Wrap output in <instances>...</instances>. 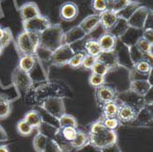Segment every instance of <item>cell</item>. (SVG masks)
Segmentation results:
<instances>
[{"mask_svg": "<svg viewBox=\"0 0 153 152\" xmlns=\"http://www.w3.org/2000/svg\"><path fill=\"white\" fill-rule=\"evenodd\" d=\"M11 40H12V32L8 27H6V29H4V34L1 39H0V46L3 49L6 48L11 42Z\"/></svg>", "mask_w": 153, "mask_h": 152, "instance_id": "obj_42", "label": "cell"}, {"mask_svg": "<svg viewBox=\"0 0 153 152\" xmlns=\"http://www.w3.org/2000/svg\"><path fill=\"white\" fill-rule=\"evenodd\" d=\"M100 25V16L99 14H93V15H89L86 18L83 19L79 26L81 29L85 32L86 35L91 33L95 27Z\"/></svg>", "mask_w": 153, "mask_h": 152, "instance_id": "obj_20", "label": "cell"}, {"mask_svg": "<svg viewBox=\"0 0 153 152\" xmlns=\"http://www.w3.org/2000/svg\"><path fill=\"white\" fill-rule=\"evenodd\" d=\"M134 123L140 127L150 126L152 124V105H143L137 111Z\"/></svg>", "mask_w": 153, "mask_h": 152, "instance_id": "obj_13", "label": "cell"}, {"mask_svg": "<svg viewBox=\"0 0 153 152\" xmlns=\"http://www.w3.org/2000/svg\"><path fill=\"white\" fill-rule=\"evenodd\" d=\"M128 29H129V26L128 24V21L122 19H118L115 26L109 30V32L112 35H114L117 39H120L128 31Z\"/></svg>", "mask_w": 153, "mask_h": 152, "instance_id": "obj_26", "label": "cell"}, {"mask_svg": "<svg viewBox=\"0 0 153 152\" xmlns=\"http://www.w3.org/2000/svg\"><path fill=\"white\" fill-rule=\"evenodd\" d=\"M105 76H102L99 74H95V73H91L89 77V84L91 86L97 88L103 85H105Z\"/></svg>", "mask_w": 153, "mask_h": 152, "instance_id": "obj_40", "label": "cell"}, {"mask_svg": "<svg viewBox=\"0 0 153 152\" xmlns=\"http://www.w3.org/2000/svg\"><path fill=\"white\" fill-rule=\"evenodd\" d=\"M142 0H128L129 3H135V4H140Z\"/></svg>", "mask_w": 153, "mask_h": 152, "instance_id": "obj_50", "label": "cell"}, {"mask_svg": "<svg viewBox=\"0 0 153 152\" xmlns=\"http://www.w3.org/2000/svg\"><path fill=\"white\" fill-rule=\"evenodd\" d=\"M39 106L49 116L55 119H59L65 112V105L62 97H49L40 102Z\"/></svg>", "mask_w": 153, "mask_h": 152, "instance_id": "obj_5", "label": "cell"}, {"mask_svg": "<svg viewBox=\"0 0 153 152\" xmlns=\"http://www.w3.org/2000/svg\"><path fill=\"white\" fill-rule=\"evenodd\" d=\"M88 135H89V145L100 150L117 143V139H118V136L116 131L109 130L106 128L95 134L88 133Z\"/></svg>", "mask_w": 153, "mask_h": 152, "instance_id": "obj_4", "label": "cell"}, {"mask_svg": "<svg viewBox=\"0 0 153 152\" xmlns=\"http://www.w3.org/2000/svg\"><path fill=\"white\" fill-rule=\"evenodd\" d=\"M3 34H4V29H2V27H0V39H1V38H2V36H3Z\"/></svg>", "mask_w": 153, "mask_h": 152, "instance_id": "obj_51", "label": "cell"}, {"mask_svg": "<svg viewBox=\"0 0 153 152\" xmlns=\"http://www.w3.org/2000/svg\"><path fill=\"white\" fill-rule=\"evenodd\" d=\"M140 6V4H135V3H128L126 7H123L121 10L117 12V16L118 19H122L125 20H128L131 16L132 14L135 12V10Z\"/></svg>", "mask_w": 153, "mask_h": 152, "instance_id": "obj_30", "label": "cell"}, {"mask_svg": "<svg viewBox=\"0 0 153 152\" xmlns=\"http://www.w3.org/2000/svg\"><path fill=\"white\" fill-rule=\"evenodd\" d=\"M4 144H5L4 141H0V146H1V145H4Z\"/></svg>", "mask_w": 153, "mask_h": 152, "instance_id": "obj_54", "label": "cell"}, {"mask_svg": "<svg viewBox=\"0 0 153 152\" xmlns=\"http://www.w3.org/2000/svg\"><path fill=\"white\" fill-rule=\"evenodd\" d=\"M96 62H97L96 57L92 56V55H89V54H85V59H83V62L82 64V67L83 69H86V70H91Z\"/></svg>", "mask_w": 153, "mask_h": 152, "instance_id": "obj_44", "label": "cell"}, {"mask_svg": "<svg viewBox=\"0 0 153 152\" xmlns=\"http://www.w3.org/2000/svg\"><path fill=\"white\" fill-rule=\"evenodd\" d=\"M12 82L19 92L20 91L24 93L34 87V82L30 73L22 71L19 67H17L12 73Z\"/></svg>", "mask_w": 153, "mask_h": 152, "instance_id": "obj_6", "label": "cell"}, {"mask_svg": "<svg viewBox=\"0 0 153 152\" xmlns=\"http://www.w3.org/2000/svg\"><path fill=\"white\" fill-rule=\"evenodd\" d=\"M102 51L115 50L117 46V39L109 31H105L98 39Z\"/></svg>", "mask_w": 153, "mask_h": 152, "instance_id": "obj_18", "label": "cell"}, {"mask_svg": "<svg viewBox=\"0 0 153 152\" xmlns=\"http://www.w3.org/2000/svg\"><path fill=\"white\" fill-rule=\"evenodd\" d=\"M103 125L105 126V128L106 129H109V130H114L116 131V129L119 127L120 123L118 121V119L117 117H100L99 118Z\"/></svg>", "mask_w": 153, "mask_h": 152, "instance_id": "obj_37", "label": "cell"}, {"mask_svg": "<svg viewBox=\"0 0 153 152\" xmlns=\"http://www.w3.org/2000/svg\"><path fill=\"white\" fill-rule=\"evenodd\" d=\"M85 51H77V52H74V54L73 55V57L71 58L70 62H69L68 65H70L72 68H79V67H82V62H83V59H85Z\"/></svg>", "mask_w": 153, "mask_h": 152, "instance_id": "obj_35", "label": "cell"}, {"mask_svg": "<svg viewBox=\"0 0 153 152\" xmlns=\"http://www.w3.org/2000/svg\"><path fill=\"white\" fill-rule=\"evenodd\" d=\"M48 137L45 136L44 135L37 133V135L34 136L33 139V148L36 152H42L46 147V144L48 142Z\"/></svg>", "mask_w": 153, "mask_h": 152, "instance_id": "obj_33", "label": "cell"}, {"mask_svg": "<svg viewBox=\"0 0 153 152\" xmlns=\"http://www.w3.org/2000/svg\"><path fill=\"white\" fill-rule=\"evenodd\" d=\"M133 70L142 75H148L149 73V72L152 70V65L151 62H149L148 60L143 59L140 62H137V63H135L134 65Z\"/></svg>", "mask_w": 153, "mask_h": 152, "instance_id": "obj_32", "label": "cell"}, {"mask_svg": "<svg viewBox=\"0 0 153 152\" xmlns=\"http://www.w3.org/2000/svg\"><path fill=\"white\" fill-rule=\"evenodd\" d=\"M22 25H23L24 31L40 34L44 30H46L49 27H51V23L48 18L42 15H39L29 20L22 21Z\"/></svg>", "mask_w": 153, "mask_h": 152, "instance_id": "obj_8", "label": "cell"}, {"mask_svg": "<svg viewBox=\"0 0 153 152\" xmlns=\"http://www.w3.org/2000/svg\"><path fill=\"white\" fill-rule=\"evenodd\" d=\"M91 71H92V73L99 74L102 76H105L110 72L109 68L100 62H96L94 65L93 66V68L91 69Z\"/></svg>", "mask_w": 153, "mask_h": 152, "instance_id": "obj_39", "label": "cell"}, {"mask_svg": "<svg viewBox=\"0 0 153 152\" xmlns=\"http://www.w3.org/2000/svg\"><path fill=\"white\" fill-rule=\"evenodd\" d=\"M87 35L85 34V32L83 31L81 27L75 26L73 27L71 30H69L68 31L64 32L63 35V44H68V45H72L77 41L85 39V38Z\"/></svg>", "mask_w": 153, "mask_h": 152, "instance_id": "obj_16", "label": "cell"}, {"mask_svg": "<svg viewBox=\"0 0 153 152\" xmlns=\"http://www.w3.org/2000/svg\"><path fill=\"white\" fill-rule=\"evenodd\" d=\"M52 140L58 145V147L61 148V150L62 152H70V151L74 150V148L72 146V141L67 140L65 137L62 136L60 128H59L57 133L55 134V136H53Z\"/></svg>", "mask_w": 153, "mask_h": 152, "instance_id": "obj_23", "label": "cell"}, {"mask_svg": "<svg viewBox=\"0 0 153 152\" xmlns=\"http://www.w3.org/2000/svg\"><path fill=\"white\" fill-rule=\"evenodd\" d=\"M0 152H9L8 146L6 145V144L1 145V146H0Z\"/></svg>", "mask_w": 153, "mask_h": 152, "instance_id": "obj_49", "label": "cell"}, {"mask_svg": "<svg viewBox=\"0 0 153 152\" xmlns=\"http://www.w3.org/2000/svg\"><path fill=\"white\" fill-rule=\"evenodd\" d=\"M11 113L10 100L5 94H0V119L7 118Z\"/></svg>", "mask_w": 153, "mask_h": 152, "instance_id": "obj_29", "label": "cell"}, {"mask_svg": "<svg viewBox=\"0 0 153 152\" xmlns=\"http://www.w3.org/2000/svg\"><path fill=\"white\" fill-rule=\"evenodd\" d=\"M153 85L148 81V79H133L129 84V90L131 93L137 96L143 97L148 92L152 89Z\"/></svg>", "mask_w": 153, "mask_h": 152, "instance_id": "obj_12", "label": "cell"}, {"mask_svg": "<svg viewBox=\"0 0 153 152\" xmlns=\"http://www.w3.org/2000/svg\"><path fill=\"white\" fill-rule=\"evenodd\" d=\"M36 64V57L35 55H21L19 61V68L22 71L30 73Z\"/></svg>", "mask_w": 153, "mask_h": 152, "instance_id": "obj_22", "label": "cell"}, {"mask_svg": "<svg viewBox=\"0 0 153 152\" xmlns=\"http://www.w3.org/2000/svg\"><path fill=\"white\" fill-rule=\"evenodd\" d=\"M42 152H62L61 148L58 147V145L55 143L52 139H48V142L46 144V147Z\"/></svg>", "mask_w": 153, "mask_h": 152, "instance_id": "obj_45", "label": "cell"}, {"mask_svg": "<svg viewBox=\"0 0 153 152\" xmlns=\"http://www.w3.org/2000/svg\"><path fill=\"white\" fill-rule=\"evenodd\" d=\"M92 8L98 14L105 11L109 7L108 0H92Z\"/></svg>", "mask_w": 153, "mask_h": 152, "instance_id": "obj_38", "label": "cell"}, {"mask_svg": "<svg viewBox=\"0 0 153 152\" xmlns=\"http://www.w3.org/2000/svg\"><path fill=\"white\" fill-rule=\"evenodd\" d=\"M66 86L58 82H48L37 87H33L25 93V100L27 104L39 105L44 99L49 97H66Z\"/></svg>", "mask_w": 153, "mask_h": 152, "instance_id": "obj_1", "label": "cell"}, {"mask_svg": "<svg viewBox=\"0 0 153 152\" xmlns=\"http://www.w3.org/2000/svg\"><path fill=\"white\" fill-rule=\"evenodd\" d=\"M0 47H1V46H0Z\"/></svg>", "mask_w": 153, "mask_h": 152, "instance_id": "obj_55", "label": "cell"}, {"mask_svg": "<svg viewBox=\"0 0 153 152\" xmlns=\"http://www.w3.org/2000/svg\"><path fill=\"white\" fill-rule=\"evenodd\" d=\"M118 95L117 90L110 85H103L95 88V101L99 107L107 103L117 101Z\"/></svg>", "mask_w": 153, "mask_h": 152, "instance_id": "obj_9", "label": "cell"}, {"mask_svg": "<svg viewBox=\"0 0 153 152\" xmlns=\"http://www.w3.org/2000/svg\"><path fill=\"white\" fill-rule=\"evenodd\" d=\"M128 0H117L115 2L112 3H109V7L108 9L112 10L114 12H118L119 10H121L123 7H126L128 4Z\"/></svg>", "mask_w": 153, "mask_h": 152, "instance_id": "obj_43", "label": "cell"}, {"mask_svg": "<svg viewBox=\"0 0 153 152\" xmlns=\"http://www.w3.org/2000/svg\"><path fill=\"white\" fill-rule=\"evenodd\" d=\"M79 14V8L75 3L65 2L62 5L60 8V17L64 21H73L74 20Z\"/></svg>", "mask_w": 153, "mask_h": 152, "instance_id": "obj_15", "label": "cell"}, {"mask_svg": "<svg viewBox=\"0 0 153 152\" xmlns=\"http://www.w3.org/2000/svg\"><path fill=\"white\" fill-rule=\"evenodd\" d=\"M150 12H151V9H149L148 7L140 6L132 14V16L127 20L129 27H132V29L138 30H143L146 20Z\"/></svg>", "mask_w": 153, "mask_h": 152, "instance_id": "obj_11", "label": "cell"}, {"mask_svg": "<svg viewBox=\"0 0 153 152\" xmlns=\"http://www.w3.org/2000/svg\"><path fill=\"white\" fill-rule=\"evenodd\" d=\"M96 58L97 62L104 63L105 66L109 68L110 71L114 70V69H117L120 66L116 50L111 51H101Z\"/></svg>", "mask_w": 153, "mask_h": 152, "instance_id": "obj_14", "label": "cell"}, {"mask_svg": "<svg viewBox=\"0 0 153 152\" xmlns=\"http://www.w3.org/2000/svg\"><path fill=\"white\" fill-rule=\"evenodd\" d=\"M141 37L147 40H149V42L153 41V29H144L143 32L141 34Z\"/></svg>", "mask_w": 153, "mask_h": 152, "instance_id": "obj_46", "label": "cell"}, {"mask_svg": "<svg viewBox=\"0 0 153 152\" xmlns=\"http://www.w3.org/2000/svg\"><path fill=\"white\" fill-rule=\"evenodd\" d=\"M17 130L21 136H30L33 132L34 128L29 123H27L24 119H22V120H19L17 124Z\"/></svg>", "mask_w": 153, "mask_h": 152, "instance_id": "obj_36", "label": "cell"}, {"mask_svg": "<svg viewBox=\"0 0 153 152\" xmlns=\"http://www.w3.org/2000/svg\"><path fill=\"white\" fill-rule=\"evenodd\" d=\"M100 16V24L103 26V27L105 30V31H109L117 23L118 17L117 16V13L107 9L102 13L99 14Z\"/></svg>", "mask_w": 153, "mask_h": 152, "instance_id": "obj_19", "label": "cell"}, {"mask_svg": "<svg viewBox=\"0 0 153 152\" xmlns=\"http://www.w3.org/2000/svg\"><path fill=\"white\" fill-rule=\"evenodd\" d=\"M117 101L118 103L117 118L118 119L120 125H129V124L134 123L138 109L129 104L120 102L118 100Z\"/></svg>", "mask_w": 153, "mask_h": 152, "instance_id": "obj_10", "label": "cell"}, {"mask_svg": "<svg viewBox=\"0 0 153 152\" xmlns=\"http://www.w3.org/2000/svg\"><path fill=\"white\" fill-rule=\"evenodd\" d=\"M8 139V136L6 132V130L4 129V128L0 125V141H4L6 142Z\"/></svg>", "mask_w": 153, "mask_h": 152, "instance_id": "obj_48", "label": "cell"}, {"mask_svg": "<svg viewBox=\"0 0 153 152\" xmlns=\"http://www.w3.org/2000/svg\"><path fill=\"white\" fill-rule=\"evenodd\" d=\"M89 145V135L87 132L82 129L77 128V134L76 136L74 137V139L72 141V146L74 149L75 150H80Z\"/></svg>", "mask_w": 153, "mask_h": 152, "instance_id": "obj_21", "label": "cell"}, {"mask_svg": "<svg viewBox=\"0 0 153 152\" xmlns=\"http://www.w3.org/2000/svg\"><path fill=\"white\" fill-rule=\"evenodd\" d=\"M128 55L130 62H132L133 65L137 63V62H140L143 59H146V56L137 50V48L135 45H131L128 47Z\"/></svg>", "mask_w": 153, "mask_h": 152, "instance_id": "obj_34", "label": "cell"}, {"mask_svg": "<svg viewBox=\"0 0 153 152\" xmlns=\"http://www.w3.org/2000/svg\"><path fill=\"white\" fill-rule=\"evenodd\" d=\"M3 50H4V49H3L2 47H0V55L2 54V52H3Z\"/></svg>", "mask_w": 153, "mask_h": 152, "instance_id": "obj_52", "label": "cell"}, {"mask_svg": "<svg viewBox=\"0 0 153 152\" xmlns=\"http://www.w3.org/2000/svg\"><path fill=\"white\" fill-rule=\"evenodd\" d=\"M23 119L27 123H29L33 128H38L41 122L43 121L42 116L37 110H30V111L27 112Z\"/></svg>", "mask_w": 153, "mask_h": 152, "instance_id": "obj_24", "label": "cell"}, {"mask_svg": "<svg viewBox=\"0 0 153 152\" xmlns=\"http://www.w3.org/2000/svg\"><path fill=\"white\" fill-rule=\"evenodd\" d=\"M101 152H122L121 148H119L118 144L116 143L112 146H110V147H107L104 149L101 150Z\"/></svg>", "mask_w": 153, "mask_h": 152, "instance_id": "obj_47", "label": "cell"}, {"mask_svg": "<svg viewBox=\"0 0 153 152\" xmlns=\"http://www.w3.org/2000/svg\"><path fill=\"white\" fill-rule=\"evenodd\" d=\"M85 50L86 54L92 55V56H94V57L98 56V55L100 54V52L102 51L98 40L92 39H88L85 41Z\"/></svg>", "mask_w": 153, "mask_h": 152, "instance_id": "obj_28", "label": "cell"}, {"mask_svg": "<svg viewBox=\"0 0 153 152\" xmlns=\"http://www.w3.org/2000/svg\"><path fill=\"white\" fill-rule=\"evenodd\" d=\"M58 123H59L60 128H63L66 127H73V128H78V122H77L76 118L70 114L65 113L64 115H62L58 119Z\"/></svg>", "mask_w": 153, "mask_h": 152, "instance_id": "obj_31", "label": "cell"}, {"mask_svg": "<svg viewBox=\"0 0 153 152\" xmlns=\"http://www.w3.org/2000/svg\"><path fill=\"white\" fill-rule=\"evenodd\" d=\"M109 1V3H112V2H115V1H117V0H108Z\"/></svg>", "mask_w": 153, "mask_h": 152, "instance_id": "obj_53", "label": "cell"}, {"mask_svg": "<svg viewBox=\"0 0 153 152\" xmlns=\"http://www.w3.org/2000/svg\"><path fill=\"white\" fill-rule=\"evenodd\" d=\"M39 47V34L23 31L17 38V48L21 55H35Z\"/></svg>", "mask_w": 153, "mask_h": 152, "instance_id": "obj_3", "label": "cell"}, {"mask_svg": "<svg viewBox=\"0 0 153 152\" xmlns=\"http://www.w3.org/2000/svg\"><path fill=\"white\" fill-rule=\"evenodd\" d=\"M63 30L60 25H51L39 34V47L38 50L47 52L51 56L53 50L63 44Z\"/></svg>", "mask_w": 153, "mask_h": 152, "instance_id": "obj_2", "label": "cell"}, {"mask_svg": "<svg viewBox=\"0 0 153 152\" xmlns=\"http://www.w3.org/2000/svg\"><path fill=\"white\" fill-rule=\"evenodd\" d=\"M102 111L101 117H117L118 111V103L117 101L110 102L100 107Z\"/></svg>", "mask_w": 153, "mask_h": 152, "instance_id": "obj_27", "label": "cell"}, {"mask_svg": "<svg viewBox=\"0 0 153 152\" xmlns=\"http://www.w3.org/2000/svg\"><path fill=\"white\" fill-rule=\"evenodd\" d=\"M74 54V50L71 45L62 44L51 53L49 60L55 66H64L69 63Z\"/></svg>", "mask_w": 153, "mask_h": 152, "instance_id": "obj_7", "label": "cell"}, {"mask_svg": "<svg viewBox=\"0 0 153 152\" xmlns=\"http://www.w3.org/2000/svg\"><path fill=\"white\" fill-rule=\"evenodd\" d=\"M62 136L69 141H73L77 134V128L73 127H66L63 128H61Z\"/></svg>", "mask_w": 153, "mask_h": 152, "instance_id": "obj_41", "label": "cell"}, {"mask_svg": "<svg viewBox=\"0 0 153 152\" xmlns=\"http://www.w3.org/2000/svg\"><path fill=\"white\" fill-rule=\"evenodd\" d=\"M37 129H38L39 133L44 135L45 136H47L48 139H52L53 136H55V134L57 133L59 128L52 125V124H51V123H49V122H47V121H45L43 119V121L41 122V124Z\"/></svg>", "mask_w": 153, "mask_h": 152, "instance_id": "obj_25", "label": "cell"}, {"mask_svg": "<svg viewBox=\"0 0 153 152\" xmlns=\"http://www.w3.org/2000/svg\"><path fill=\"white\" fill-rule=\"evenodd\" d=\"M20 17L22 19V21L24 20H29L30 19H33L35 17H38L40 14V11L39 9V7L37 4L33 2H29L22 5L19 8Z\"/></svg>", "mask_w": 153, "mask_h": 152, "instance_id": "obj_17", "label": "cell"}]
</instances>
